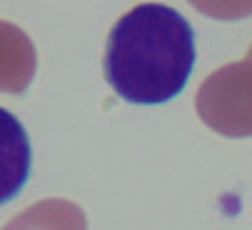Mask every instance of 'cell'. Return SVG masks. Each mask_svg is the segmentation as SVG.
Listing matches in <instances>:
<instances>
[{
  "instance_id": "6da1fadb",
  "label": "cell",
  "mask_w": 252,
  "mask_h": 230,
  "mask_svg": "<svg viewBox=\"0 0 252 230\" xmlns=\"http://www.w3.org/2000/svg\"><path fill=\"white\" fill-rule=\"evenodd\" d=\"M192 65V25L162 3L135 5L107 35L105 78L127 103L160 105L172 100L185 88Z\"/></svg>"
},
{
  "instance_id": "7a4b0ae2",
  "label": "cell",
  "mask_w": 252,
  "mask_h": 230,
  "mask_svg": "<svg viewBox=\"0 0 252 230\" xmlns=\"http://www.w3.org/2000/svg\"><path fill=\"white\" fill-rule=\"evenodd\" d=\"M200 120L225 138L252 135V63H227L210 73L197 90Z\"/></svg>"
},
{
  "instance_id": "3957f363",
  "label": "cell",
  "mask_w": 252,
  "mask_h": 230,
  "mask_svg": "<svg viewBox=\"0 0 252 230\" xmlns=\"http://www.w3.org/2000/svg\"><path fill=\"white\" fill-rule=\"evenodd\" d=\"M32 163L30 138L20 120L0 108V205L10 203L28 183Z\"/></svg>"
},
{
  "instance_id": "277c9868",
  "label": "cell",
  "mask_w": 252,
  "mask_h": 230,
  "mask_svg": "<svg viewBox=\"0 0 252 230\" xmlns=\"http://www.w3.org/2000/svg\"><path fill=\"white\" fill-rule=\"evenodd\" d=\"M35 68L38 55L28 33L13 23L0 20V93H23L32 83Z\"/></svg>"
},
{
  "instance_id": "5b68a950",
  "label": "cell",
  "mask_w": 252,
  "mask_h": 230,
  "mask_svg": "<svg viewBox=\"0 0 252 230\" xmlns=\"http://www.w3.org/2000/svg\"><path fill=\"white\" fill-rule=\"evenodd\" d=\"M3 230H88V218L73 200L48 198L13 215Z\"/></svg>"
},
{
  "instance_id": "8992f818",
  "label": "cell",
  "mask_w": 252,
  "mask_h": 230,
  "mask_svg": "<svg viewBox=\"0 0 252 230\" xmlns=\"http://www.w3.org/2000/svg\"><path fill=\"white\" fill-rule=\"evenodd\" d=\"M188 3L215 20H240L252 15V0H188Z\"/></svg>"
},
{
  "instance_id": "52a82bcc",
  "label": "cell",
  "mask_w": 252,
  "mask_h": 230,
  "mask_svg": "<svg viewBox=\"0 0 252 230\" xmlns=\"http://www.w3.org/2000/svg\"><path fill=\"white\" fill-rule=\"evenodd\" d=\"M247 63H252V45H250V50H247Z\"/></svg>"
}]
</instances>
